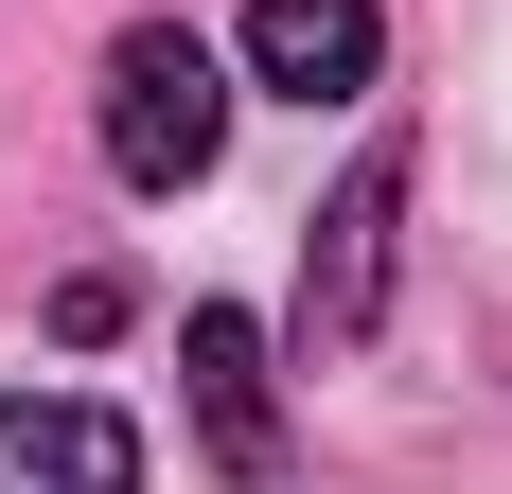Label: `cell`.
Segmentation results:
<instances>
[{
    "instance_id": "cell-1",
    "label": "cell",
    "mask_w": 512,
    "mask_h": 494,
    "mask_svg": "<svg viewBox=\"0 0 512 494\" xmlns=\"http://www.w3.org/2000/svg\"><path fill=\"white\" fill-rule=\"evenodd\" d=\"M230 159V71H212L195 18H124L106 36V177L124 195H195Z\"/></svg>"
},
{
    "instance_id": "cell-2",
    "label": "cell",
    "mask_w": 512,
    "mask_h": 494,
    "mask_svg": "<svg viewBox=\"0 0 512 494\" xmlns=\"http://www.w3.org/2000/svg\"><path fill=\"white\" fill-rule=\"evenodd\" d=\"M389 230H407V159L371 142L354 177H336V212L301 230V353H371V318H389Z\"/></svg>"
},
{
    "instance_id": "cell-3",
    "label": "cell",
    "mask_w": 512,
    "mask_h": 494,
    "mask_svg": "<svg viewBox=\"0 0 512 494\" xmlns=\"http://www.w3.org/2000/svg\"><path fill=\"white\" fill-rule=\"evenodd\" d=\"M177 389H195V442L230 459V477H283V389H265V318L195 300V318H177Z\"/></svg>"
},
{
    "instance_id": "cell-4",
    "label": "cell",
    "mask_w": 512,
    "mask_h": 494,
    "mask_svg": "<svg viewBox=\"0 0 512 494\" xmlns=\"http://www.w3.org/2000/svg\"><path fill=\"white\" fill-rule=\"evenodd\" d=\"M0 494H142V424L89 389H0Z\"/></svg>"
},
{
    "instance_id": "cell-5",
    "label": "cell",
    "mask_w": 512,
    "mask_h": 494,
    "mask_svg": "<svg viewBox=\"0 0 512 494\" xmlns=\"http://www.w3.org/2000/svg\"><path fill=\"white\" fill-rule=\"evenodd\" d=\"M371 71H389V0H248V89L354 106Z\"/></svg>"
},
{
    "instance_id": "cell-6",
    "label": "cell",
    "mask_w": 512,
    "mask_h": 494,
    "mask_svg": "<svg viewBox=\"0 0 512 494\" xmlns=\"http://www.w3.org/2000/svg\"><path fill=\"white\" fill-rule=\"evenodd\" d=\"M53 336H71V353L124 336V265H71V283H53Z\"/></svg>"
}]
</instances>
